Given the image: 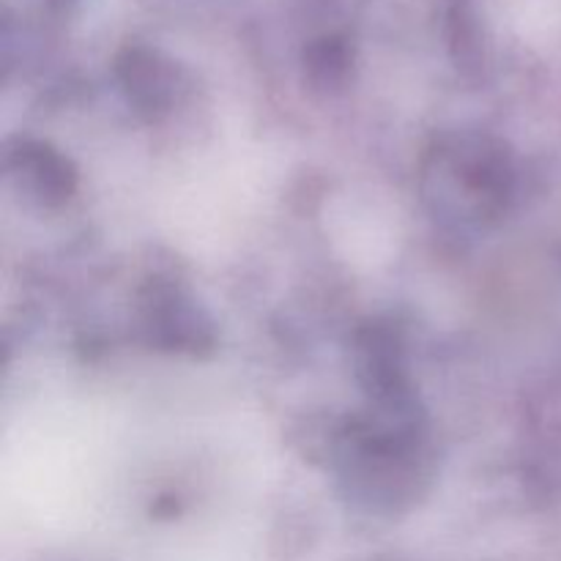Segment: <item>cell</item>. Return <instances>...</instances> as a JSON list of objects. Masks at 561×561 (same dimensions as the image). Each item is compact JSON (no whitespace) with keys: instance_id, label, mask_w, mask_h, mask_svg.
I'll return each instance as SVG.
<instances>
[{"instance_id":"cell-1","label":"cell","mask_w":561,"mask_h":561,"mask_svg":"<svg viewBox=\"0 0 561 561\" xmlns=\"http://www.w3.org/2000/svg\"><path fill=\"white\" fill-rule=\"evenodd\" d=\"M146 323L153 340L170 351L197 354L214 345L211 323L179 288L170 285H153L151 301L146 305Z\"/></svg>"},{"instance_id":"cell-2","label":"cell","mask_w":561,"mask_h":561,"mask_svg":"<svg viewBox=\"0 0 561 561\" xmlns=\"http://www.w3.org/2000/svg\"><path fill=\"white\" fill-rule=\"evenodd\" d=\"M9 170L22 190L31 192V197H36L42 206H60L77 186V173L69 159L47 142H22L16 151H11Z\"/></svg>"},{"instance_id":"cell-3","label":"cell","mask_w":561,"mask_h":561,"mask_svg":"<svg viewBox=\"0 0 561 561\" xmlns=\"http://www.w3.org/2000/svg\"><path fill=\"white\" fill-rule=\"evenodd\" d=\"M121 82H124L129 102L137 104V110L146 113H157L164 110L173 99V82H170V71L159 64L153 55L146 53H129L121 64Z\"/></svg>"}]
</instances>
